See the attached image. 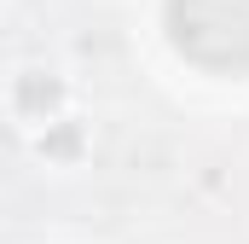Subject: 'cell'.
<instances>
[{
    "mask_svg": "<svg viewBox=\"0 0 249 244\" xmlns=\"http://www.w3.org/2000/svg\"><path fill=\"white\" fill-rule=\"evenodd\" d=\"M168 41L203 70L244 76L249 70V0H168Z\"/></svg>",
    "mask_w": 249,
    "mask_h": 244,
    "instance_id": "6da1fadb",
    "label": "cell"
}]
</instances>
